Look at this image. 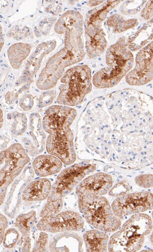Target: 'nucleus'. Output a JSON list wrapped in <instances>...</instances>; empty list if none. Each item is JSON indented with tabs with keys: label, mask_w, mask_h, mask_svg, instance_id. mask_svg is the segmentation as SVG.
Instances as JSON below:
<instances>
[{
	"label": "nucleus",
	"mask_w": 153,
	"mask_h": 252,
	"mask_svg": "<svg viewBox=\"0 0 153 252\" xmlns=\"http://www.w3.org/2000/svg\"><path fill=\"white\" fill-rule=\"evenodd\" d=\"M14 123L11 131L16 136H19L25 133L27 129V118L25 114L14 113Z\"/></svg>",
	"instance_id": "20"
},
{
	"label": "nucleus",
	"mask_w": 153,
	"mask_h": 252,
	"mask_svg": "<svg viewBox=\"0 0 153 252\" xmlns=\"http://www.w3.org/2000/svg\"><path fill=\"white\" fill-rule=\"evenodd\" d=\"M31 46L29 44L18 43L12 45L8 50V56L12 66L20 68L23 61L28 56Z\"/></svg>",
	"instance_id": "18"
},
{
	"label": "nucleus",
	"mask_w": 153,
	"mask_h": 252,
	"mask_svg": "<svg viewBox=\"0 0 153 252\" xmlns=\"http://www.w3.org/2000/svg\"><path fill=\"white\" fill-rule=\"evenodd\" d=\"M62 199L55 201H48L43 207L40 213V217L43 218H50L55 217L61 212L63 208Z\"/></svg>",
	"instance_id": "19"
},
{
	"label": "nucleus",
	"mask_w": 153,
	"mask_h": 252,
	"mask_svg": "<svg viewBox=\"0 0 153 252\" xmlns=\"http://www.w3.org/2000/svg\"><path fill=\"white\" fill-rule=\"evenodd\" d=\"M36 220V212L31 210L26 214L18 216L15 226L22 234V251L29 252L31 248L30 231Z\"/></svg>",
	"instance_id": "16"
},
{
	"label": "nucleus",
	"mask_w": 153,
	"mask_h": 252,
	"mask_svg": "<svg viewBox=\"0 0 153 252\" xmlns=\"http://www.w3.org/2000/svg\"><path fill=\"white\" fill-rule=\"evenodd\" d=\"M152 217H153V211L152 212ZM150 241H151L152 245L153 246V232H152V234L151 238H150Z\"/></svg>",
	"instance_id": "30"
},
{
	"label": "nucleus",
	"mask_w": 153,
	"mask_h": 252,
	"mask_svg": "<svg viewBox=\"0 0 153 252\" xmlns=\"http://www.w3.org/2000/svg\"><path fill=\"white\" fill-rule=\"evenodd\" d=\"M0 220H1V244H2L5 236V234L6 233V230L8 226V220L7 218L5 217V216L2 214H0Z\"/></svg>",
	"instance_id": "27"
},
{
	"label": "nucleus",
	"mask_w": 153,
	"mask_h": 252,
	"mask_svg": "<svg viewBox=\"0 0 153 252\" xmlns=\"http://www.w3.org/2000/svg\"><path fill=\"white\" fill-rule=\"evenodd\" d=\"M47 152L58 158L64 164L71 165L76 160L74 134L68 126H60L48 129Z\"/></svg>",
	"instance_id": "6"
},
{
	"label": "nucleus",
	"mask_w": 153,
	"mask_h": 252,
	"mask_svg": "<svg viewBox=\"0 0 153 252\" xmlns=\"http://www.w3.org/2000/svg\"><path fill=\"white\" fill-rule=\"evenodd\" d=\"M78 6H79V7H81V5H80V4H78Z\"/></svg>",
	"instance_id": "34"
},
{
	"label": "nucleus",
	"mask_w": 153,
	"mask_h": 252,
	"mask_svg": "<svg viewBox=\"0 0 153 252\" xmlns=\"http://www.w3.org/2000/svg\"><path fill=\"white\" fill-rule=\"evenodd\" d=\"M103 2V1H90L88 3V5L91 7H94L99 5V4Z\"/></svg>",
	"instance_id": "28"
},
{
	"label": "nucleus",
	"mask_w": 153,
	"mask_h": 252,
	"mask_svg": "<svg viewBox=\"0 0 153 252\" xmlns=\"http://www.w3.org/2000/svg\"><path fill=\"white\" fill-rule=\"evenodd\" d=\"M20 238L19 231L15 228H10L5 233L3 245L7 249H12L15 247Z\"/></svg>",
	"instance_id": "21"
},
{
	"label": "nucleus",
	"mask_w": 153,
	"mask_h": 252,
	"mask_svg": "<svg viewBox=\"0 0 153 252\" xmlns=\"http://www.w3.org/2000/svg\"><path fill=\"white\" fill-rule=\"evenodd\" d=\"M3 113H2V111L1 110V127H2V126L3 123Z\"/></svg>",
	"instance_id": "31"
},
{
	"label": "nucleus",
	"mask_w": 153,
	"mask_h": 252,
	"mask_svg": "<svg viewBox=\"0 0 153 252\" xmlns=\"http://www.w3.org/2000/svg\"><path fill=\"white\" fill-rule=\"evenodd\" d=\"M78 197L79 209L89 224L97 229L108 233L119 229L122 222L114 214L106 198L92 195Z\"/></svg>",
	"instance_id": "4"
},
{
	"label": "nucleus",
	"mask_w": 153,
	"mask_h": 252,
	"mask_svg": "<svg viewBox=\"0 0 153 252\" xmlns=\"http://www.w3.org/2000/svg\"><path fill=\"white\" fill-rule=\"evenodd\" d=\"M48 234L45 231L41 232L34 244L32 252H48Z\"/></svg>",
	"instance_id": "22"
},
{
	"label": "nucleus",
	"mask_w": 153,
	"mask_h": 252,
	"mask_svg": "<svg viewBox=\"0 0 153 252\" xmlns=\"http://www.w3.org/2000/svg\"><path fill=\"white\" fill-rule=\"evenodd\" d=\"M96 169V164L89 162L75 164L64 169L52 186L48 200L55 201L62 199L72 191L86 175L94 172Z\"/></svg>",
	"instance_id": "7"
},
{
	"label": "nucleus",
	"mask_w": 153,
	"mask_h": 252,
	"mask_svg": "<svg viewBox=\"0 0 153 252\" xmlns=\"http://www.w3.org/2000/svg\"><path fill=\"white\" fill-rule=\"evenodd\" d=\"M39 115L33 113L29 119L28 136L22 138L24 148L31 157L43 153L47 143V135Z\"/></svg>",
	"instance_id": "11"
},
{
	"label": "nucleus",
	"mask_w": 153,
	"mask_h": 252,
	"mask_svg": "<svg viewBox=\"0 0 153 252\" xmlns=\"http://www.w3.org/2000/svg\"><path fill=\"white\" fill-rule=\"evenodd\" d=\"M136 66L126 76L131 86L145 85L153 79V48L150 44L142 50L136 58Z\"/></svg>",
	"instance_id": "10"
},
{
	"label": "nucleus",
	"mask_w": 153,
	"mask_h": 252,
	"mask_svg": "<svg viewBox=\"0 0 153 252\" xmlns=\"http://www.w3.org/2000/svg\"><path fill=\"white\" fill-rule=\"evenodd\" d=\"M112 177L106 173L99 172L83 180L76 189L78 197L85 195L102 196L105 195L112 187Z\"/></svg>",
	"instance_id": "12"
},
{
	"label": "nucleus",
	"mask_w": 153,
	"mask_h": 252,
	"mask_svg": "<svg viewBox=\"0 0 153 252\" xmlns=\"http://www.w3.org/2000/svg\"><path fill=\"white\" fill-rule=\"evenodd\" d=\"M20 105L25 111L31 110L33 105V100L32 96L30 94L24 95L20 100Z\"/></svg>",
	"instance_id": "26"
},
{
	"label": "nucleus",
	"mask_w": 153,
	"mask_h": 252,
	"mask_svg": "<svg viewBox=\"0 0 153 252\" xmlns=\"http://www.w3.org/2000/svg\"><path fill=\"white\" fill-rule=\"evenodd\" d=\"M63 162L52 155H41L37 157L32 162L35 174L39 177H46L59 172Z\"/></svg>",
	"instance_id": "15"
},
{
	"label": "nucleus",
	"mask_w": 153,
	"mask_h": 252,
	"mask_svg": "<svg viewBox=\"0 0 153 252\" xmlns=\"http://www.w3.org/2000/svg\"><path fill=\"white\" fill-rule=\"evenodd\" d=\"M56 96L55 90L48 91L43 93L39 99V107H44L52 103Z\"/></svg>",
	"instance_id": "25"
},
{
	"label": "nucleus",
	"mask_w": 153,
	"mask_h": 252,
	"mask_svg": "<svg viewBox=\"0 0 153 252\" xmlns=\"http://www.w3.org/2000/svg\"><path fill=\"white\" fill-rule=\"evenodd\" d=\"M153 222L149 215L137 213L127 221L119 231L114 233L108 244L109 252H133L143 246L145 236L150 233Z\"/></svg>",
	"instance_id": "2"
},
{
	"label": "nucleus",
	"mask_w": 153,
	"mask_h": 252,
	"mask_svg": "<svg viewBox=\"0 0 153 252\" xmlns=\"http://www.w3.org/2000/svg\"><path fill=\"white\" fill-rule=\"evenodd\" d=\"M1 159V205L4 203L9 186L29 162L28 157L24 147L19 143L13 144L7 150L2 151Z\"/></svg>",
	"instance_id": "5"
},
{
	"label": "nucleus",
	"mask_w": 153,
	"mask_h": 252,
	"mask_svg": "<svg viewBox=\"0 0 153 252\" xmlns=\"http://www.w3.org/2000/svg\"><path fill=\"white\" fill-rule=\"evenodd\" d=\"M135 183L139 187L149 189L153 187V174H142L137 176Z\"/></svg>",
	"instance_id": "23"
},
{
	"label": "nucleus",
	"mask_w": 153,
	"mask_h": 252,
	"mask_svg": "<svg viewBox=\"0 0 153 252\" xmlns=\"http://www.w3.org/2000/svg\"><path fill=\"white\" fill-rule=\"evenodd\" d=\"M16 30H17V31H19L20 30L19 28V27H18V26H17V27H16Z\"/></svg>",
	"instance_id": "32"
},
{
	"label": "nucleus",
	"mask_w": 153,
	"mask_h": 252,
	"mask_svg": "<svg viewBox=\"0 0 153 252\" xmlns=\"http://www.w3.org/2000/svg\"><path fill=\"white\" fill-rule=\"evenodd\" d=\"M43 34L44 35H47L46 33H45L44 32H43Z\"/></svg>",
	"instance_id": "33"
},
{
	"label": "nucleus",
	"mask_w": 153,
	"mask_h": 252,
	"mask_svg": "<svg viewBox=\"0 0 153 252\" xmlns=\"http://www.w3.org/2000/svg\"><path fill=\"white\" fill-rule=\"evenodd\" d=\"M61 83L57 103L66 106L78 105L92 91L91 69L87 65L72 67L65 72Z\"/></svg>",
	"instance_id": "3"
},
{
	"label": "nucleus",
	"mask_w": 153,
	"mask_h": 252,
	"mask_svg": "<svg viewBox=\"0 0 153 252\" xmlns=\"http://www.w3.org/2000/svg\"><path fill=\"white\" fill-rule=\"evenodd\" d=\"M111 208L120 219L125 217L153 209V194L149 192L125 194L113 202Z\"/></svg>",
	"instance_id": "8"
},
{
	"label": "nucleus",
	"mask_w": 153,
	"mask_h": 252,
	"mask_svg": "<svg viewBox=\"0 0 153 252\" xmlns=\"http://www.w3.org/2000/svg\"><path fill=\"white\" fill-rule=\"evenodd\" d=\"M84 224V220L79 213L68 210L60 212L53 217L42 219L36 227L41 231L57 233L80 231Z\"/></svg>",
	"instance_id": "9"
},
{
	"label": "nucleus",
	"mask_w": 153,
	"mask_h": 252,
	"mask_svg": "<svg viewBox=\"0 0 153 252\" xmlns=\"http://www.w3.org/2000/svg\"><path fill=\"white\" fill-rule=\"evenodd\" d=\"M36 43H39V41H36Z\"/></svg>",
	"instance_id": "35"
},
{
	"label": "nucleus",
	"mask_w": 153,
	"mask_h": 252,
	"mask_svg": "<svg viewBox=\"0 0 153 252\" xmlns=\"http://www.w3.org/2000/svg\"><path fill=\"white\" fill-rule=\"evenodd\" d=\"M51 182L48 179L36 180L28 184L23 190L22 199L27 202L43 201L51 191Z\"/></svg>",
	"instance_id": "14"
},
{
	"label": "nucleus",
	"mask_w": 153,
	"mask_h": 252,
	"mask_svg": "<svg viewBox=\"0 0 153 252\" xmlns=\"http://www.w3.org/2000/svg\"><path fill=\"white\" fill-rule=\"evenodd\" d=\"M83 18L76 11H69L58 21L54 30L59 34L65 32V47L51 58L36 83L42 90L54 88L63 75L65 68L82 61L84 57L83 33Z\"/></svg>",
	"instance_id": "1"
},
{
	"label": "nucleus",
	"mask_w": 153,
	"mask_h": 252,
	"mask_svg": "<svg viewBox=\"0 0 153 252\" xmlns=\"http://www.w3.org/2000/svg\"><path fill=\"white\" fill-rule=\"evenodd\" d=\"M129 190L128 184L126 182H122L115 186L109 194L112 196H122L128 192Z\"/></svg>",
	"instance_id": "24"
},
{
	"label": "nucleus",
	"mask_w": 153,
	"mask_h": 252,
	"mask_svg": "<svg viewBox=\"0 0 153 252\" xmlns=\"http://www.w3.org/2000/svg\"><path fill=\"white\" fill-rule=\"evenodd\" d=\"M35 34L37 37H41L42 35L40 33V32L38 31L37 30H34Z\"/></svg>",
	"instance_id": "29"
},
{
	"label": "nucleus",
	"mask_w": 153,
	"mask_h": 252,
	"mask_svg": "<svg viewBox=\"0 0 153 252\" xmlns=\"http://www.w3.org/2000/svg\"><path fill=\"white\" fill-rule=\"evenodd\" d=\"M76 231L59 233L50 240V252H83V240Z\"/></svg>",
	"instance_id": "13"
},
{
	"label": "nucleus",
	"mask_w": 153,
	"mask_h": 252,
	"mask_svg": "<svg viewBox=\"0 0 153 252\" xmlns=\"http://www.w3.org/2000/svg\"><path fill=\"white\" fill-rule=\"evenodd\" d=\"M86 252H103L108 249V236L98 229L85 232L83 235Z\"/></svg>",
	"instance_id": "17"
}]
</instances>
